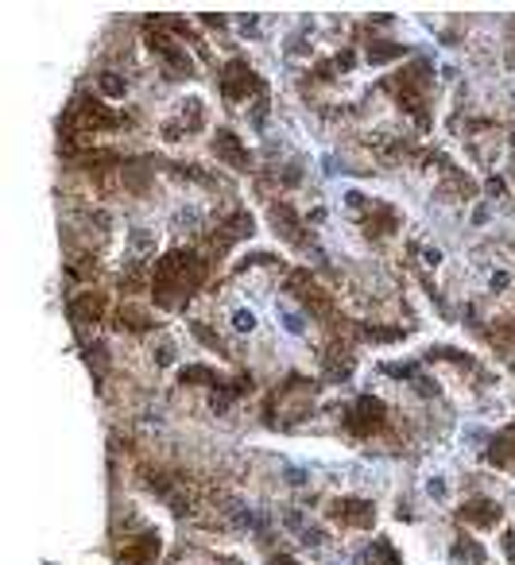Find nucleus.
<instances>
[{
    "label": "nucleus",
    "mask_w": 515,
    "mask_h": 565,
    "mask_svg": "<svg viewBox=\"0 0 515 565\" xmlns=\"http://www.w3.org/2000/svg\"><path fill=\"white\" fill-rule=\"evenodd\" d=\"M252 322H256L252 313H236V329H252Z\"/></svg>",
    "instance_id": "nucleus-1"
}]
</instances>
